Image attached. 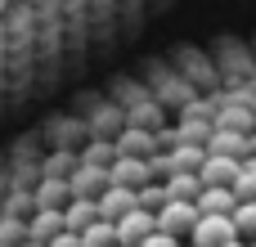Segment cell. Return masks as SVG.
<instances>
[{
    "label": "cell",
    "instance_id": "1",
    "mask_svg": "<svg viewBox=\"0 0 256 247\" xmlns=\"http://www.w3.org/2000/svg\"><path fill=\"white\" fill-rule=\"evenodd\" d=\"M234 220L230 216H198V225L189 230V247H225L234 243Z\"/></svg>",
    "mask_w": 256,
    "mask_h": 247
},
{
    "label": "cell",
    "instance_id": "2",
    "mask_svg": "<svg viewBox=\"0 0 256 247\" xmlns=\"http://www.w3.org/2000/svg\"><path fill=\"white\" fill-rule=\"evenodd\" d=\"M153 225H158L162 234H171V238H189V230L198 225V207H194V202H166V207L153 216Z\"/></svg>",
    "mask_w": 256,
    "mask_h": 247
},
{
    "label": "cell",
    "instance_id": "3",
    "mask_svg": "<svg viewBox=\"0 0 256 247\" xmlns=\"http://www.w3.org/2000/svg\"><path fill=\"white\" fill-rule=\"evenodd\" d=\"M108 184H112L108 166H90V162H76V171L68 176V189H72V198H99Z\"/></svg>",
    "mask_w": 256,
    "mask_h": 247
},
{
    "label": "cell",
    "instance_id": "4",
    "mask_svg": "<svg viewBox=\"0 0 256 247\" xmlns=\"http://www.w3.org/2000/svg\"><path fill=\"white\" fill-rule=\"evenodd\" d=\"M94 207H99V220H108V225H117L126 212H135L140 202H135V189H126V184H108L99 198H94Z\"/></svg>",
    "mask_w": 256,
    "mask_h": 247
},
{
    "label": "cell",
    "instance_id": "5",
    "mask_svg": "<svg viewBox=\"0 0 256 247\" xmlns=\"http://www.w3.org/2000/svg\"><path fill=\"white\" fill-rule=\"evenodd\" d=\"M108 176H112V184H126V189H144V184L153 180V176H148V158H126V153L112 158Z\"/></svg>",
    "mask_w": 256,
    "mask_h": 247
},
{
    "label": "cell",
    "instance_id": "6",
    "mask_svg": "<svg viewBox=\"0 0 256 247\" xmlns=\"http://www.w3.org/2000/svg\"><path fill=\"white\" fill-rule=\"evenodd\" d=\"M112 230H117V243H122V247H140L153 230H158V225H153V216H148L144 207H135V212H126Z\"/></svg>",
    "mask_w": 256,
    "mask_h": 247
},
{
    "label": "cell",
    "instance_id": "7",
    "mask_svg": "<svg viewBox=\"0 0 256 247\" xmlns=\"http://www.w3.org/2000/svg\"><path fill=\"white\" fill-rule=\"evenodd\" d=\"M22 230H27L32 243H50V238L63 234V212H54V207H36V212L22 220Z\"/></svg>",
    "mask_w": 256,
    "mask_h": 247
},
{
    "label": "cell",
    "instance_id": "8",
    "mask_svg": "<svg viewBox=\"0 0 256 247\" xmlns=\"http://www.w3.org/2000/svg\"><path fill=\"white\" fill-rule=\"evenodd\" d=\"M207 153H225V158H248L252 153V135L248 130H225V126H216L212 130V140H207Z\"/></svg>",
    "mask_w": 256,
    "mask_h": 247
},
{
    "label": "cell",
    "instance_id": "9",
    "mask_svg": "<svg viewBox=\"0 0 256 247\" xmlns=\"http://www.w3.org/2000/svg\"><path fill=\"white\" fill-rule=\"evenodd\" d=\"M198 180L202 184H234L238 180V158H225V153H207L202 158V166H198Z\"/></svg>",
    "mask_w": 256,
    "mask_h": 247
},
{
    "label": "cell",
    "instance_id": "10",
    "mask_svg": "<svg viewBox=\"0 0 256 247\" xmlns=\"http://www.w3.org/2000/svg\"><path fill=\"white\" fill-rule=\"evenodd\" d=\"M234 189H225V184H202V194L194 198V207H198V216H230L234 212Z\"/></svg>",
    "mask_w": 256,
    "mask_h": 247
},
{
    "label": "cell",
    "instance_id": "11",
    "mask_svg": "<svg viewBox=\"0 0 256 247\" xmlns=\"http://www.w3.org/2000/svg\"><path fill=\"white\" fill-rule=\"evenodd\" d=\"M162 189H166V202H194L202 194V180H198V171H171L162 180Z\"/></svg>",
    "mask_w": 256,
    "mask_h": 247
},
{
    "label": "cell",
    "instance_id": "12",
    "mask_svg": "<svg viewBox=\"0 0 256 247\" xmlns=\"http://www.w3.org/2000/svg\"><path fill=\"white\" fill-rule=\"evenodd\" d=\"M94 220H99L94 198H68V207H63V230H68V234H81V230L94 225Z\"/></svg>",
    "mask_w": 256,
    "mask_h": 247
},
{
    "label": "cell",
    "instance_id": "13",
    "mask_svg": "<svg viewBox=\"0 0 256 247\" xmlns=\"http://www.w3.org/2000/svg\"><path fill=\"white\" fill-rule=\"evenodd\" d=\"M68 198H72L68 180H36V184H32V202H36V207H54V212H63Z\"/></svg>",
    "mask_w": 256,
    "mask_h": 247
},
{
    "label": "cell",
    "instance_id": "14",
    "mask_svg": "<svg viewBox=\"0 0 256 247\" xmlns=\"http://www.w3.org/2000/svg\"><path fill=\"white\" fill-rule=\"evenodd\" d=\"M72 171H76V148H54L40 162V180H68Z\"/></svg>",
    "mask_w": 256,
    "mask_h": 247
},
{
    "label": "cell",
    "instance_id": "15",
    "mask_svg": "<svg viewBox=\"0 0 256 247\" xmlns=\"http://www.w3.org/2000/svg\"><path fill=\"white\" fill-rule=\"evenodd\" d=\"M230 189H234L238 202H256V153H248V158L238 162V180H234Z\"/></svg>",
    "mask_w": 256,
    "mask_h": 247
},
{
    "label": "cell",
    "instance_id": "16",
    "mask_svg": "<svg viewBox=\"0 0 256 247\" xmlns=\"http://www.w3.org/2000/svg\"><path fill=\"white\" fill-rule=\"evenodd\" d=\"M212 130H216V122H198V117H180V126H176V140H180V144H202V148H207Z\"/></svg>",
    "mask_w": 256,
    "mask_h": 247
},
{
    "label": "cell",
    "instance_id": "17",
    "mask_svg": "<svg viewBox=\"0 0 256 247\" xmlns=\"http://www.w3.org/2000/svg\"><path fill=\"white\" fill-rule=\"evenodd\" d=\"M76 238H81V247H117V230H112L108 220H94V225H86Z\"/></svg>",
    "mask_w": 256,
    "mask_h": 247
},
{
    "label": "cell",
    "instance_id": "18",
    "mask_svg": "<svg viewBox=\"0 0 256 247\" xmlns=\"http://www.w3.org/2000/svg\"><path fill=\"white\" fill-rule=\"evenodd\" d=\"M230 220H234V234L238 238H252L256 243V202H234Z\"/></svg>",
    "mask_w": 256,
    "mask_h": 247
},
{
    "label": "cell",
    "instance_id": "19",
    "mask_svg": "<svg viewBox=\"0 0 256 247\" xmlns=\"http://www.w3.org/2000/svg\"><path fill=\"white\" fill-rule=\"evenodd\" d=\"M135 202H140L148 216H158V212L166 207V189H162V180H148L144 189H135Z\"/></svg>",
    "mask_w": 256,
    "mask_h": 247
},
{
    "label": "cell",
    "instance_id": "20",
    "mask_svg": "<svg viewBox=\"0 0 256 247\" xmlns=\"http://www.w3.org/2000/svg\"><path fill=\"white\" fill-rule=\"evenodd\" d=\"M32 212H36L32 189H14V194H9V202H0V216H14V220H27Z\"/></svg>",
    "mask_w": 256,
    "mask_h": 247
},
{
    "label": "cell",
    "instance_id": "21",
    "mask_svg": "<svg viewBox=\"0 0 256 247\" xmlns=\"http://www.w3.org/2000/svg\"><path fill=\"white\" fill-rule=\"evenodd\" d=\"M140 247H184V243H180V238H171V234H162V230H153Z\"/></svg>",
    "mask_w": 256,
    "mask_h": 247
},
{
    "label": "cell",
    "instance_id": "22",
    "mask_svg": "<svg viewBox=\"0 0 256 247\" xmlns=\"http://www.w3.org/2000/svg\"><path fill=\"white\" fill-rule=\"evenodd\" d=\"M45 247H81V238H76V234H68V230H63V234H58V238H50V243Z\"/></svg>",
    "mask_w": 256,
    "mask_h": 247
},
{
    "label": "cell",
    "instance_id": "23",
    "mask_svg": "<svg viewBox=\"0 0 256 247\" xmlns=\"http://www.w3.org/2000/svg\"><path fill=\"white\" fill-rule=\"evenodd\" d=\"M18 247H45V243H32V238H22V243H18Z\"/></svg>",
    "mask_w": 256,
    "mask_h": 247
},
{
    "label": "cell",
    "instance_id": "24",
    "mask_svg": "<svg viewBox=\"0 0 256 247\" xmlns=\"http://www.w3.org/2000/svg\"><path fill=\"white\" fill-rule=\"evenodd\" d=\"M225 247H252V243H243V238H234V243H225Z\"/></svg>",
    "mask_w": 256,
    "mask_h": 247
},
{
    "label": "cell",
    "instance_id": "25",
    "mask_svg": "<svg viewBox=\"0 0 256 247\" xmlns=\"http://www.w3.org/2000/svg\"><path fill=\"white\" fill-rule=\"evenodd\" d=\"M9 4H14V0H0V18H4V9H9Z\"/></svg>",
    "mask_w": 256,
    "mask_h": 247
},
{
    "label": "cell",
    "instance_id": "26",
    "mask_svg": "<svg viewBox=\"0 0 256 247\" xmlns=\"http://www.w3.org/2000/svg\"><path fill=\"white\" fill-rule=\"evenodd\" d=\"M117 247H122V243H117Z\"/></svg>",
    "mask_w": 256,
    "mask_h": 247
}]
</instances>
